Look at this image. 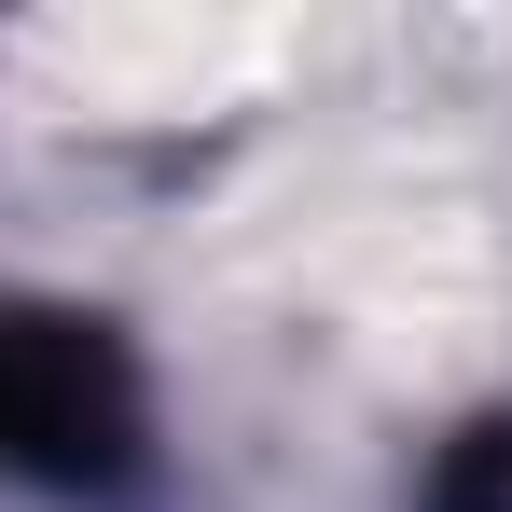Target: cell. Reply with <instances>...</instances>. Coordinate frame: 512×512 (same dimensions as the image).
I'll use <instances>...</instances> for the list:
<instances>
[{
	"label": "cell",
	"instance_id": "6da1fadb",
	"mask_svg": "<svg viewBox=\"0 0 512 512\" xmlns=\"http://www.w3.org/2000/svg\"><path fill=\"white\" fill-rule=\"evenodd\" d=\"M153 471V402L111 319L84 305H0V485L125 499Z\"/></svg>",
	"mask_w": 512,
	"mask_h": 512
}]
</instances>
